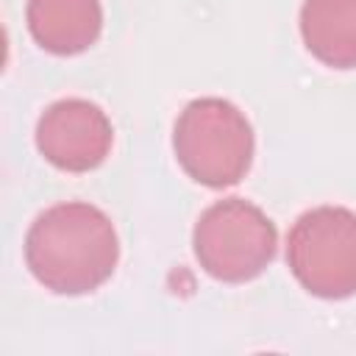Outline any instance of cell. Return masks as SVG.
Masks as SVG:
<instances>
[{
  "instance_id": "cell-1",
  "label": "cell",
  "mask_w": 356,
  "mask_h": 356,
  "mask_svg": "<svg viewBox=\"0 0 356 356\" xmlns=\"http://www.w3.org/2000/svg\"><path fill=\"white\" fill-rule=\"evenodd\" d=\"M120 259L111 217L83 200L44 209L25 234L31 275L56 295H86L106 284Z\"/></svg>"
},
{
  "instance_id": "cell-2",
  "label": "cell",
  "mask_w": 356,
  "mask_h": 356,
  "mask_svg": "<svg viewBox=\"0 0 356 356\" xmlns=\"http://www.w3.org/2000/svg\"><path fill=\"white\" fill-rule=\"evenodd\" d=\"M172 150L192 181L211 189L234 186L250 170L253 128L231 100L197 97L175 120Z\"/></svg>"
},
{
  "instance_id": "cell-3",
  "label": "cell",
  "mask_w": 356,
  "mask_h": 356,
  "mask_svg": "<svg viewBox=\"0 0 356 356\" xmlns=\"http://www.w3.org/2000/svg\"><path fill=\"white\" fill-rule=\"evenodd\" d=\"M192 248L211 278L245 284L261 275L275 259L278 231L256 203L245 197H222L197 217Z\"/></svg>"
},
{
  "instance_id": "cell-4",
  "label": "cell",
  "mask_w": 356,
  "mask_h": 356,
  "mask_svg": "<svg viewBox=\"0 0 356 356\" xmlns=\"http://www.w3.org/2000/svg\"><path fill=\"white\" fill-rule=\"evenodd\" d=\"M286 264L298 284L325 300L356 292V214L342 206L303 211L286 234Z\"/></svg>"
},
{
  "instance_id": "cell-5",
  "label": "cell",
  "mask_w": 356,
  "mask_h": 356,
  "mask_svg": "<svg viewBox=\"0 0 356 356\" xmlns=\"http://www.w3.org/2000/svg\"><path fill=\"white\" fill-rule=\"evenodd\" d=\"M114 128L106 111L83 97L50 103L36 122V147L58 170L89 172L111 150Z\"/></svg>"
},
{
  "instance_id": "cell-6",
  "label": "cell",
  "mask_w": 356,
  "mask_h": 356,
  "mask_svg": "<svg viewBox=\"0 0 356 356\" xmlns=\"http://www.w3.org/2000/svg\"><path fill=\"white\" fill-rule=\"evenodd\" d=\"M25 19L33 42L56 56L89 50L103 31L100 0H28Z\"/></svg>"
},
{
  "instance_id": "cell-7",
  "label": "cell",
  "mask_w": 356,
  "mask_h": 356,
  "mask_svg": "<svg viewBox=\"0 0 356 356\" xmlns=\"http://www.w3.org/2000/svg\"><path fill=\"white\" fill-rule=\"evenodd\" d=\"M300 36L306 50L334 70L356 67V0H303Z\"/></svg>"
}]
</instances>
